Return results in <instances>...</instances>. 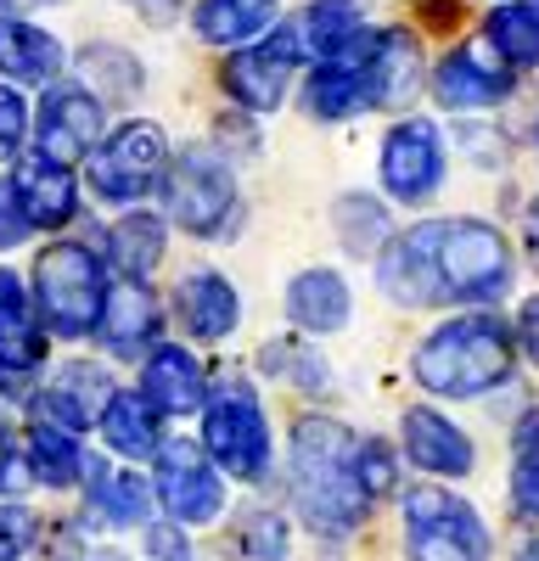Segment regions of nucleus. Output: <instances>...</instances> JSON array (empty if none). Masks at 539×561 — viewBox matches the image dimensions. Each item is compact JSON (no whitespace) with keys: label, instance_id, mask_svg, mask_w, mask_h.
<instances>
[{"label":"nucleus","instance_id":"nucleus-1","mask_svg":"<svg viewBox=\"0 0 539 561\" xmlns=\"http://www.w3.org/2000/svg\"><path fill=\"white\" fill-rule=\"evenodd\" d=\"M354 433L343 421L303 415L293 427V505L309 534L343 539L366 523L371 500L354 483Z\"/></svg>","mask_w":539,"mask_h":561},{"label":"nucleus","instance_id":"nucleus-17","mask_svg":"<svg viewBox=\"0 0 539 561\" xmlns=\"http://www.w3.org/2000/svg\"><path fill=\"white\" fill-rule=\"evenodd\" d=\"M174 320L186 325V337H197V343H225L242 325V298L231 287V275H219L208 264L186 270L174 287Z\"/></svg>","mask_w":539,"mask_h":561},{"label":"nucleus","instance_id":"nucleus-33","mask_svg":"<svg viewBox=\"0 0 539 561\" xmlns=\"http://www.w3.org/2000/svg\"><path fill=\"white\" fill-rule=\"evenodd\" d=\"M23 455H28V478L45 483V489H73V483H84V472H90L79 438H62V433H51V427H28Z\"/></svg>","mask_w":539,"mask_h":561},{"label":"nucleus","instance_id":"nucleus-27","mask_svg":"<svg viewBox=\"0 0 539 561\" xmlns=\"http://www.w3.org/2000/svg\"><path fill=\"white\" fill-rule=\"evenodd\" d=\"M84 517L102 523V528H147L152 517V483L135 478V472H107V466L90 460L84 472Z\"/></svg>","mask_w":539,"mask_h":561},{"label":"nucleus","instance_id":"nucleus-23","mask_svg":"<svg viewBox=\"0 0 539 561\" xmlns=\"http://www.w3.org/2000/svg\"><path fill=\"white\" fill-rule=\"evenodd\" d=\"M276 23H282V0H197L192 7L197 39L219 45V51H248Z\"/></svg>","mask_w":539,"mask_h":561},{"label":"nucleus","instance_id":"nucleus-16","mask_svg":"<svg viewBox=\"0 0 539 561\" xmlns=\"http://www.w3.org/2000/svg\"><path fill=\"white\" fill-rule=\"evenodd\" d=\"M7 180H12V197H18L28 230H62V225H73V214H79V174L73 169L45 163V158L28 152V158H18L7 169Z\"/></svg>","mask_w":539,"mask_h":561},{"label":"nucleus","instance_id":"nucleus-31","mask_svg":"<svg viewBox=\"0 0 539 561\" xmlns=\"http://www.w3.org/2000/svg\"><path fill=\"white\" fill-rule=\"evenodd\" d=\"M259 370L282 388H303V393H326L332 388V365L321 359L309 337H276L259 348Z\"/></svg>","mask_w":539,"mask_h":561},{"label":"nucleus","instance_id":"nucleus-18","mask_svg":"<svg viewBox=\"0 0 539 561\" xmlns=\"http://www.w3.org/2000/svg\"><path fill=\"white\" fill-rule=\"evenodd\" d=\"M68 68V45L28 18H0V84L51 90Z\"/></svg>","mask_w":539,"mask_h":561},{"label":"nucleus","instance_id":"nucleus-3","mask_svg":"<svg viewBox=\"0 0 539 561\" xmlns=\"http://www.w3.org/2000/svg\"><path fill=\"white\" fill-rule=\"evenodd\" d=\"M107 264L96 248L84 242H45L39 259H34V314L51 337H68V343H84L102 332V309H107Z\"/></svg>","mask_w":539,"mask_h":561},{"label":"nucleus","instance_id":"nucleus-11","mask_svg":"<svg viewBox=\"0 0 539 561\" xmlns=\"http://www.w3.org/2000/svg\"><path fill=\"white\" fill-rule=\"evenodd\" d=\"M102 135H107V107L79 79H57L45 90V102L34 113V158L73 169L102 147Z\"/></svg>","mask_w":539,"mask_h":561},{"label":"nucleus","instance_id":"nucleus-26","mask_svg":"<svg viewBox=\"0 0 539 561\" xmlns=\"http://www.w3.org/2000/svg\"><path fill=\"white\" fill-rule=\"evenodd\" d=\"M293 34L309 62H348L354 45L366 39V18H359L354 0H314L293 18Z\"/></svg>","mask_w":539,"mask_h":561},{"label":"nucleus","instance_id":"nucleus-24","mask_svg":"<svg viewBox=\"0 0 539 561\" xmlns=\"http://www.w3.org/2000/svg\"><path fill=\"white\" fill-rule=\"evenodd\" d=\"M354 314V298H348V280L337 270H298L293 275V287H287V320L298 325V332L309 337H332L343 332Z\"/></svg>","mask_w":539,"mask_h":561},{"label":"nucleus","instance_id":"nucleus-6","mask_svg":"<svg viewBox=\"0 0 539 561\" xmlns=\"http://www.w3.org/2000/svg\"><path fill=\"white\" fill-rule=\"evenodd\" d=\"M512 287V248L489 219L433 225V293L438 304H494Z\"/></svg>","mask_w":539,"mask_h":561},{"label":"nucleus","instance_id":"nucleus-28","mask_svg":"<svg viewBox=\"0 0 539 561\" xmlns=\"http://www.w3.org/2000/svg\"><path fill=\"white\" fill-rule=\"evenodd\" d=\"M96 427H102L107 449L124 455V460H152V455L163 449V415H158L141 393H135V388H113V399H107L102 415H96Z\"/></svg>","mask_w":539,"mask_h":561},{"label":"nucleus","instance_id":"nucleus-41","mask_svg":"<svg viewBox=\"0 0 539 561\" xmlns=\"http://www.w3.org/2000/svg\"><path fill=\"white\" fill-rule=\"evenodd\" d=\"M23 242H28V219H23V208L12 197V180L0 174V253H12Z\"/></svg>","mask_w":539,"mask_h":561},{"label":"nucleus","instance_id":"nucleus-49","mask_svg":"<svg viewBox=\"0 0 539 561\" xmlns=\"http://www.w3.org/2000/svg\"><path fill=\"white\" fill-rule=\"evenodd\" d=\"M528 7H534V18H539V0H528Z\"/></svg>","mask_w":539,"mask_h":561},{"label":"nucleus","instance_id":"nucleus-39","mask_svg":"<svg viewBox=\"0 0 539 561\" xmlns=\"http://www.w3.org/2000/svg\"><path fill=\"white\" fill-rule=\"evenodd\" d=\"M23 140H28V102H23V90L0 84V163H18Z\"/></svg>","mask_w":539,"mask_h":561},{"label":"nucleus","instance_id":"nucleus-32","mask_svg":"<svg viewBox=\"0 0 539 561\" xmlns=\"http://www.w3.org/2000/svg\"><path fill=\"white\" fill-rule=\"evenodd\" d=\"M483 45L512 73L534 68L539 62V18H534V7H523V0H501V7L483 18Z\"/></svg>","mask_w":539,"mask_h":561},{"label":"nucleus","instance_id":"nucleus-9","mask_svg":"<svg viewBox=\"0 0 539 561\" xmlns=\"http://www.w3.org/2000/svg\"><path fill=\"white\" fill-rule=\"evenodd\" d=\"M152 500L174 528H208L225 511V478L197 438H163V449L152 455Z\"/></svg>","mask_w":539,"mask_h":561},{"label":"nucleus","instance_id":"nucleus-42","mask_svg":"<svg viewBox=\"0 0 539 561\" xmlns=\"http://www.w3.org/2000/svg\"><path fill=\"white\" fill-rule=\"evenodd\" d=\"M147 556L152 561H197L186 545V528H174V523H147Z\"/></svg>","mask_w":539,"mask_h":561},{"label":"nucleus","instance_id":"nucleus-45","mask_svg":"<svg viewBox=\"0 0 539 561\" xmlns=\"http://www.w3.org/2000/svg\"><path fill=\"white\" fill-rule=\"evenodd\" d=\"M135 12H141L152 28H163V23H174V12H180V0H129Z\"/></svg>","mask_w":539,"mask_h":561},{"label":"nucleus","instance_id":"nucleus-19","mask_svg":"<svg viewBox=\"0 0 539 561\" xmlns=\"http://www.w3.org/2000/svg\"><path fill=\"white\" fill-rule=\"evenodd\" d=\"M141 393L158 415H197L203 399H208V370L192 348L180 343H158L147 359H141Z\"/></svg>","mask_w":539,"mask_h":561},{"label":"nucleus","instance_id":"nucleus-12","mask_svg":"<svg viewBox=\"0 0 539 561\" xmlns=\"http://www.w3.org/2000/svg\"><path fill=\"white\" fill-rule=\"evenodd\" d=\"M348 68L366 84V107L399 113L416 102V90L427 84V62H422V39L411 28H366V39L354 45Z\"/></svg>","mask_w":539,"mask_h":561},{"label":"nucleus","instance_id":"nucleus-25","mask_svg":"<svg viewBox=\"0 0 539 561\" xmlns=\"http://www.w3.org/2000/svg\"><path fill=\"white\" fill-rule=\"evenodd\" d=\"M169 253V219L152 208H124L107 230V264L118 280H152Z\"/></svg>","mask_w":539,"mask_h":561},{"label":"nucleus","instance_id":"nucleus-46","mask_svg":"<svg viewBox=\"0 0 539 561\" xmlns=\"http://www.w3.org/2000/svg\"><path fill=\"white\" fill-rule=\"evenodd\" d=\"M523 248H528V264L539 270V197H534L528 214H523Z\"/></svg>","mask_w":539,"mask_h":561},{"label":"nucleus","instance_id":"nucleus-20","mask_svg":"<svg viewBox=\"0 0 539 561\" xmlns=\"http://www.w3.org/2000/svg\"><path fill=\"white\" fill-rule=\"evenodd\" d=\"M433 225L438 219H422V225L404 230V237H388V248L377 253V287H382V298H393L404 309L438 304V293H433Z\"/></svg>","mask_w":539,"mask_h":561},{"label":"nucleus","instance_id":"nucleus-10","mask_svg":"<svg viewBox=\"0 0 539 561\" xmlns=\"http://www.w3.org/2000/svg\"><path fill=\"white\" fill-rule=\"evenodd\" d=\"M298 34H293V18L276 23L259 45H248V51H231V62L219 68V84H225V96H231L248 118L253 113H276L287 102V90L298 79Z\"/></svg>","mask_w":539,"mask_h":561},{"label":"nucleus","instance_id":"nucleus-43","mask_svg":"<svg viewBox=\"0 0 539 561\" xmlns=\"http://www.w3.org/2000/svg\"><path fill=\"white\" fill-rule=\"evenodd\" d=\"M34 478H28V455L0 433V494H23Z\"/></svg>","mask_w":539,"mask_h":561},{"label":"nucleus","instance_id":"nucleus-2","mask_svg":"<svg viewBox=\"0 0 539 561\" xmlns=\"http://www.w3.org/2000/svg\"><path fill=\"white\" fill-rule=\"evenodd\" d=\"M512 365H517L512 325L489 309H472L433 325L422 337V348L411 354V377L438 399H478V393L506 388Z\"/></svg>","mask_w":539,"mask_h":561},{"label":"nucleus","instance_id":"nucleus-8","mask_svg":"<svg viewBox=\"0 0 539 561\" xmlns=\"http://www.w3.org/2000/svg\"><path fill=\"white\" fill-rule=\"evenodd\" d=\"M404 550L411 561H489V528L461 494L422 483L404 494Z\"/></svg>","mask_w":539,"mask_h":561},{"label":"nucleus","instance_id":"nucleus-44","mask_svg":"<svg viewBox=\"0 0 539 561\" xmlns=\"http://www.w3.org/2000/svg\"><path fill=\"white\" fill-rule=\"evenodd\" d=\"M512 343L539 365V298H528V304L517 309V332H512Z\"/></svg>","mask_w":539,"mask_h":561},{"label":"nucleus","instance_id":"nucleus-37","mask_svg":"<svg viewBox=\"0 0 539 561\" xmlns=\"http://www.w3.org/2000/svg\"><path fill=\"white\" fill-rule=\"evenodd\" d=\"M512 500L523 517H539V415L517 427V472H512Z\"/></svg>","mask_w":539,"mask_h":561},{"label":"nucleus","instance_id":"nucleus-21","mask_svg":"<svg viewBox=\"0 0 539 561\" xmlns=\"http://www.w3.org/2000/svg\"><path fill=\"white\" fill-rule=\"evenodd\" d=\"M404 455H411V466L427 472V478H467L478 466L472 438L449 415H438L433 404L404 410Z\"/></svg>","mask_w":539,"mask_h":561},{"label":"nucleus","instance_id":"nucleus-7","mask_svg":"<svg viewBox=\"0 0 539 561\" xmlns=\"http://www.w3.org/2000/svg\"><path fill=\"white\" fill-rule=\"evenodd\" d=\"M169 158H174V147H169L163 124L124 118L118 129L102 135V147L84 158V185L107 208H135V203L158 197V185L169 174Z\"/></svg>","mask_w":539,"mask_h":561},{"label":"nucleus","instance_id":"nucleus-5","mask_svg":"<svg viewBox=\"0 0 539 561\" xmlns=\"http://www.w3.org/2000/svg\"><path fill=\"white\" fill-rule=\"evenodd\" d=\"M158 203H163V219L180 225L197 242H219V237H231V230L242 225L237 174H231V163H225V152L208 147V140H197V147L169 158Z\"/></svg>","mask_w":539,"mask_h":561},{"label":"nucleus","instance_id":"nucleus-15","mask_svg":"<svg viewBox=\"0 0 539 561\" xmlns=\"http://www.w3.org/2000/svg\"><path fill=\"white\" fill-rule=\"evenodd\" d=\"M102 343L118 365L147 359L163 343V304L147 280H118L107 287V309H102Z\"/></svg>","mask_w":539,"mask_h":561},{"label":"nucleus","instance_id":"nucleus-48","mask_svg":"<svg viewBox=\"0 0 539 561\" xmlns=\"http://www.w3.org/2000/svg\"><path fill=\"white\" fill-rule=\"evenodd\" d=\"M517 561H539V539H534V545H528V550H523Z\"/></svg>","mask_w":539,"mask_h":561},{"label":"nucleus","instance_id":"nucleus-4","mask_svg":"<svg viewBox=\"0 0 539 561\" xmlns=\"http://www.w3.org/2000/svg\"><path fill=\"white\" fill-rule=\"evenodd\" d=\"M197 415H203V438L197 444L214 460L219 478H237V483H264L270 478L276 444H270L264 404H259V393H253V382L242 377V370L214 377Z\"/></svg>","mask_w":539,"mask_h":561},{"label":"nucleus","instance_id":"nucleus-29","mask_svg":"<svg viewBox=\"0 0 539 561\" xmlns=\"http://www.w3.org/2000/svg\"><path fill=\"white\" fill-rule=\"evenodd\" d=\"M73 79L96 96L102 107L107 102H135L141 96V62H135L124 45H84V51L73 57Z\"/></svg>","mask_w":539,"mask_h":561},{"label":"nucleus","instance_id":"nucleus-47","mask_svg":"<svg viewBox=\"0 0 539 561\" xmlns=\"http://www.w3.org/2000/svg\"><path fill=\"white\" fill-rule=\"evenodd\" d=\"M90 561H124L118 550H96V556H90Z\"/></svg>","mask_w":539,"mask_h":561},{"label":"nucleus","instance_id":"nucleus-36","mask_svg":"<svg viewBox=\"0 0 539 561\" xmlns=\"http://www.w3.org/2000/svg\"><path fill=\"white\" fill-rule=\"evenodd\" d=\"M28 415H34V427H51L62 438H84L90 427H96V410H84L73 393H62L57 382L51 388H39L28 393Z\"/></svg>","mask_w":539,"mask_h":561},{"label":"nucleus","instance_id":"nucleus-34","mask_svg":"<svg viewBox=\"0 0 539 561\" xmlns=\"http://www.w3.org/2000/svg\"><path fill=\"white\" fill-rule=\"evenodd\" d=\"M332 219H337V237H343V248H348L354 259H366V253H382V248H388V208H382L377 197L348 192V197H337Z\"/></svg>","mask_w":539,"mask_h":561},{"label":"nucleus","instance_id":"nucleus-14","mask_svg":"<svg viewBox=\"0 0 539 561\" xmlns=\"http://www.w3.org/2000/svg\"><path fill=\"white\" fill-rule=\"evenodd\" d=\"M512 90H517V73L494 57L483 39L456 45V51L433 68V96L449 113H489V107H501Z\"/></svg>","mask_w":539,"mask_h":561},{"label":"nucleus","instance_id":"nucleus-35","mask_svg":"<svg viewBox=\"0 0 539 561\" xmlns=\"http://www.w3.org/2000/svg\"><path fill=\"white\" fill-rule=\"evenodd\" d=\"M237 545L248 561H287L293 550V528L282 511H270V505H248L242 511V528H237Z\"/></svg>","mask_w":539,"mask_h":561},{"label":"nucleus","instance_id":"nucleus-50","mask_svg":"<svg viewBox=\"0 0 539 561\" xmlns=\"http://www.w3.org/2000/svg\"><path fill=\"white\" fill-rule=\"evenodd\" d=\"M0 393H7V377H0Z\"/></svg>","mask_w":539,"mask_h":561},{"label":"nucleus","instance_id":"nucleus-13","mask_svg":"<svg viewBox=\"0 0 539 561\" xmlns=\"http://www.w3.org/2000/svg\"><path fill=\"white\" fill-rule=\"evenodd\" d=\"M444 169H449V158H444V135L433 118H399L382 135L377 174L393 203H427L444 185Z\"/></svg>","mask_w":539,"mask_h":561},{"label":"nucleus","instance_id":"nucleus-22","mask_svg":"<svg viewBox=\"0 0 539 561\" xmlns=\"http://www.w3.org/2000/svg\"><path fill=\"white\" fill-rule=\"evenodd\" d=\"M45 365V325L34 314L28 280L0 264V377H34Z\"/></svg>","mask_w":539,"mask_h":561},{"label":"nucleus","instance_id":"nucleus-38","mask_svg":"<svg viewBox=\"0 0 539 561\" xmlns=\"http://www.w3.org/2000/svg\"><path fill=\"white\" fill-rule=\"evenodd\" d=\"M354 483H359L366 500H382L399 483V460H393V449L382 438H359L354 444Z\"/></svg>","mask_w":539,"mask_h":561},{"label":"nucleus","instance_id":"nucleus-40","mask_svg":"<svg viewBox=\"0 0 539 561\" xmlns=\"http://www.w3.org/2000/svg\"><path fill=\"white\" fill-rule=\"evenodd\" d=\"M34 534H39V523H34L28 505H12V500L0 505V561H23Z\"/></svg>","mask_w":539,"mask_h":561},{"label":"nucleus","instance_id":"nucleus-30","mask_svg":"<svg viewBox=\"0 0 539 561\" xmlns=\"http://www.w3.org/2000/svg\"><path fill=\"white\" fill-rule=\"evenodd\" d=\"M303 113L321 118V124L366 113V84H359V73L348 62H314L309 79H303Z\"/></svg>","mask_w":539,"mask_h":561}]
</instances>
